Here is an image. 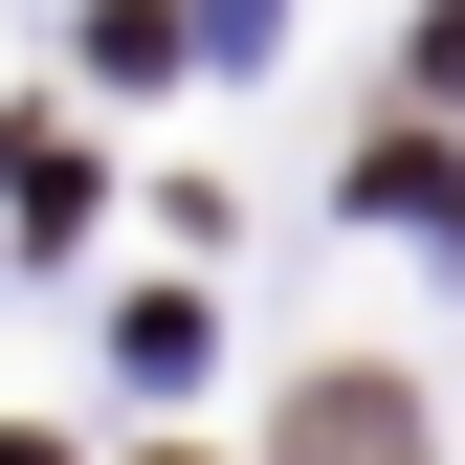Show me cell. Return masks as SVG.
<instances>
[{
	"label": "cell",
	"mask_w": 465,
	"mask_h": 465,
	"mask_svg": "<svg viewBox=\"0 0 465 465\" xmlns=\"http://www.w3.org/2000/svg\"><path fill=\"white\" fill-rule=\"evenodd\" d=\"M266 465H443V443H421V399H399V377H288Z\"/></svg>",
	"instance_id": "cell-1"
},
{
	"label": "cell",
	"mask_w": 465,
	"mask_h": 465,
	"mask_svg": "<svg viewBox=\"0 0 465 465\" xmlns=\"http://www.w3.org/2000/svg\"><path fill=\"white\" fill-rule=\"evenodd\" d=\"M355 200H377V222H465V155H443V134H377Z\"/></svg>",
	"instance_id": "cell-2"
},
{
	"label": "cell",
	"mask_w": 465,
	"mask_h": 465,
	"mask_svg": "<svg viewBox=\"0 0 465 465\" xmlns=\"http://www.w3.org/2000/svg\"><path fill=\"white\" fill-rule=\"evenodd\" d=\"M421 89H465V0H421Z\"/></svg>",
	"instance_id": "cell-3"
},
{
	"label": "cell",
	"mask_w": 465,
	"mask_h": 465,
	"mask_svg": "<svg viewBox=\"0 0 465 465\" xmlns=\"http://www.w3.org/2000/svg\"><path fill=\"white\" fill-rule=\"evenodd\" d=\"M0 465H67V443H45V421H0Z\"/></svg>",
	"instance_id": "cell-4"
}]
</instances>
